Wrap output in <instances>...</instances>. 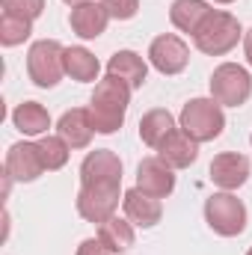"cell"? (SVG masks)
I'll return each instance as SVG.
<instances>
[{
    "label": "cell",
    "instance_id": "30bf717a",
    "mask_svg": "<svg viewBox=\"0 0 252 255\" xmlns=\"http://www.w3.org/2000/svg\"><path fill=\"white\" fill-rule=\"evenodd\" d=\"M45 172L36 142H15L6 154V175L12 181H36Z\"/></svg>",
    "mask_w": 252,
    "mask_h": 255
},
{
    "label": "cell",
    "instance_id": "44dd1931",
    "mask_svg": "<svg viewBox=\"0 0 252 255\" xmlns=\"http://www.w3.org/2000/svg\"><path fill=\"white\" fill-rule=\"evenodd\" d=\"M98 241L110 250L113 255L127 253L133 247V226L127 220H119V217H110L98 226Z\"/></svg>",
    "mask_w": 252,
    "mask_h": 255
},
{
    "label": "cell",
    "instance_id": "5bb4252c",
    "mask_svg": "<svg viewBox=\"0 0 252 255\" xmlns=\"http://www.w3.org/2000/svg\"><path fill=\"white\" fill-rule=\"evenodd\" d=\"M107 21H110V15H107L104 3H92V0L71 6V15H68V24L80 39H98L107 30Z\"/></svg>",
    "mask_w": 252,
    "mask_h": 255
},
{
    "label": "cell",
    "instance_id": "52a82bcc",
    "mask_svg": "<svg viewBox=\"0 0 252 255\" xmlns=\"http://www.w3.org/2000/svg\"><path fill=\"white\" fill-rule=\"evenodd\" d=\"M119 190L122 184H80L77 193V214L89 223H104L116 217L119 208Z\"/></svg>",
    "mask_w": 252,
    "mask_h": 255
},
{
    "label": "cell",
    "instance_id": "603a6c76",
    "mask_svg": "<svg viewBox=\"0 0 252 255\" xmlns=\"http://www.w3.org/2000/svg\"><path fill=\"white\" fill-rule=\"evenodd\" d=\"M39 154H42V163H45V169L48 172H54V169H63L65 163H68V142H65L63 136H42L39 142Z\"/></svg>",
    "mask_w": 252,
    "mask_h": 255
},
{
    "label": "cell",
    "instance_id": "d6986e66",
    "mask_svg": "<svg viewBox=\"0 0 252 255\" xmlns=\"http://www.w3.org/2000/svg\"><path fill=\"white\" fill-rule=\"evenodd\" d=\"M175 130V119L169 110H148L142 119H139V136L148 148H160V142Z\"/></svg>",
    "mask_w": 252,
    "mask_h": 255
},
{
    "label": "cell",
    "instance_id": "f1b7e54d",
    "mask_svg": "<svg viewBox=\"0 0 252 255\" xmlns=\"http://www.w3.org/2000/svg\"><path fill=\"white\" fill-rule=\"evenodd\" d=\"M63 3H68V6H80V3H89V0H63Z\"/></svg>",
    "mask_w": 252,
    "mask_h": 255
},
{
    "label": "cell",
    "instance_id": "8fae6325",
    "mask_svg": "<svg viewBox=\"0 0 252 255\" xmlns=\"http://www.w3.org/2000/svg\"><path fill=\"white\" fill-rule=\"evenodd\" d=\"M250 178V160L238 151H223L211 160V181L220 190H238Z\"/></svg>",
    "mask_w": 252,
    "mask_h": 255
},
{
    "label": "cell",
    "instance_id": "e0dca14e",
    "mask_svg": "<svg viewBox=\"0 0 252 255\" xmlns=\"http://www.w3.org/2000/svg\"><path fill=\"white\" fill-rule=\"evenodd\" d=\"M107 74L110 77H119L130 89H139L145 83V77H148V65H145V60L139 54H133V51H116L110 57V63H107Z\"/></svg>",
    "mask_w": 252,
    "mask_h": 255
},
{
    "label": "cell",
    "instance_id": "1f68e13d",
    "mask_svg": "<svg viewBox=\"0 0 252 255\" xmlns=\"http://www.w3.org/2000/svg\"><path fill=\"white\" fill-rule=\"evenodd\" d=\"M250 142H252V136H250Z\"/></svg>",
    "mask_w": 252,
    "mask_h": 255
},
{
    "label": "cell",
    "instance_id": "8992f818",
    "mask_svg": "<svg viewBox=\"0 0 252 255\" xmlns=\"http://www.w3.org/2000/svg\"><path fill=\"white\" fill-rule=\"evenodd\" d=\"M205 220L208 226L223 235V238H235L247 229V208L238 196H232L229 190L214 193L208 202H205Z\"/></svg>",
    "mask_w": 252,
    "mask_h": 255
},
{
    "label": "cell",
    "instance_id": "7a4b0ae2",
    "mask_svg": "<svg viewBox=\"0 0 252 255\" xmlns=\"http://www.w3.org/2000/svg\"><path fill=\"white\" fill-rule=\"evenodd\" d=\"M238 39H241V24H238V18L229 15V12H217V9L205 18V24H202V27L196 30V36H193L196 48H199L202 54H208V57H223V54H229V51L238 45Z\"/></svg>",
    "mask_w": 252,
    "mask_h": 255
},
{
    "label": "cell",
    "instance_id": "3957f363",
    "mask_svg": "<svg viewBox=\"0 0 252 255\" xmlns=\"http://www.w3.org/2000/svg\"><path fill=\"white\" fill-rule=\"evenodd\" d=\"M226 116H223V104H217L214 98H193L181 110V130L193 136L196 142H211L223 133Z\"/></svg>",
    "mask_w": 252,
    "mask_h": 255
},
{
    "label": "cell",
    "instance_id": "ffe728a7",
    "mask_svg": "<svg viewBox=\"0 0 252 255\" xmlns=\"http://www.w3.org/2000/svg\"><path fill=\"white\" fill-rule=\"evenodd\" d=\"M12 122H15V128L21 133L39 136V133H45L51 128V116H48V110L39 101H24V104H18L12 110Z\"/></svg>",
    "mask_w": 252,
    "mask_h": 255
},
{
    "label": "cell",
    "instance_id": "277c9868",
    "mask_svg": "<svg viewBox=\"0 0 252 255\" xmlns=\"http://www.w3.org/2000/svg\"><path fill=\"white\" fill-rule=\"evenodd\" d=\"M27 74L36 86L51 89L65 74V48L57 39H42L27 54Z\"/></svg>",
    "mask_w": 252,
    "mask_h": 255
},
{
    "label": "cell",
    "instance_id": "9c48e42d",
    "mask_svg": "<svg viewBox=\"0 0 252 255\" xmlns=\"http://www.w3.org/2000/svg\"><path fill=\"white\" fill-rule=\"evenodd\" d=\"M80 184H122V160L110 148H95L80 163Z\"/></svg>",
    "mask_w": 252,
    "mask_h": 255
},
{
    "label": "cell",
    "instance_id": "7c38bea8",
    "mask_svg": "<svg viewBox=\"0 0 252 255\" xmlns=\"http://www.w3.org/2000/svg\"><path fill=\"white\" fill-rule=\"evenodd\" d=\"M136 187L154 199H166L175 190V175L172 166H166L160 157H145L136 169Z\"/></svg>",
    "mask_w": 252,
    "mask_h": 255
},
{
    "label": "cell",
    "instance_id": "484cf974",
    "mask_svg": "<svg viewBox=\"0 0 252 255\" xmlns=\"http://www.w3.org/2000/svg\"><path fill=\"white\" fill-rule=\"evenodd\" d=\"M107 15L116 18V21H130L136 12H139V0H101Z\"/></svg>",
    "mask_w": 252,
    "mask_h": 255
},
{
    "label": "cell",
    "instance_id": "7402d4cb",
    "mask_svg": "<svg viewBox=\"0 0 252 255\" xmlns=\"http://www.w3.org/2000/svg\"><path fill=\"white\" fill-rule=\"evenodd\" d=\"M98 71H101V63L86 48H65V74L71 80L89 83V80H98Z\"/></svg>",
    "mask_w": 252,
    "mask_h": 255
},
{
    "label": "cell",
    "instance_id": "d4e9b609",
    "mask_svg": "<svg viewBox=\"0 0 252 255\" xmlns=\"http://www.w3.org/2000/svg\"><path fill=\"white\" fill-rule=\"evenodd\" d=\"M0 6L6 15H18L27 21H36L45 12V0H0Z\"/></svg>",
    "mask_w": 252,
    "mask_h": 255
},
{
    "label": "cell",
    "instance_id": "4fadbf2b",
    "mask_svg": "<svg viewBox=\"0 0 252 255\" xmlns=\"http://www.w3.org/2000/svg\"><path fill=\"white\" fill-rule=\"evenodd\" d=\"M157 157L166 163V166H172V169H187L190 163H196V157H199V142L187 136L184 130H172L163 142H160V148H157Z\"/></svg>",
    "mask_w": 252,
    "mask_h": 255
},
{
    "label": "cell",
    "instance_id": "f546056e",
    "mask_svg": "<svg viewBox=\"0 0 252 255\" xmlns=\"http://www.w3.org/2000/svg\"><path fill=\"white\" fill-rule=\"evenodd\" d=\"M214 3H235V0H214Z\"/></svg>",
    "mask_w": 252,
    "mask_h": 255
},
{
    "label": "cell",
    "instance_id": "5b68a950",
    "mask_svg": "<svg viewBox=\"0 0 252 255\" xmlns=\"http://www.w3.org/2000/svg\"><path fill=\"white\" fill-rule=\"evenodd\" d=\"M252 95V77L244 65L223 63L211 74V98L223 107H241Z\"/></svg>",
    "mask_w": 252,
    "mask_h": 255
},
{
    "label": "cell",
    "instance_id": "6da1fadb",
    "mask_svg": "<svg viewBox=\"0 0 252 255\" xmlns=\"http://www.w3.org/2000/svg\"><path fill=\"white\" fill-rule=\"evenodd\" d=\"M130 86L122 83L119 77H104L95 83L92 101H89V119L95 133H116L125 122V110L130 104Z\"/></svg>",
    "mask_w": 252,
    "mask_h": 255
},
{
    "label": "cell",
    "instance_id": "83f0119b",
    "mask_svg": "<svg viewBox=\"0 0 252 255\" xmlns=\"http://www.w3.org/2000/svg\"><path fill=\"white\" fill-rule=\"evenodd\" d=\"M244 54H247V63L252 65V30L244 36Z\"/></svg>",
    "mask_w": 252,
    "mask_h": 255
},
{
    "label": "cell",
    "instance_id": "ba28073f",
    "mask_svg": "<svg viewBox=\"0 0 252 255\" xmlns=\"http://www.w3.org/2000/svg\"><path fill=\"white\" fill-rule=\"evenodd\" d=\"M148 60H151V65H154L160 74H181L190 63V51L178 36L163 33V36H157V39L151 42Z\"/></svg>",
    "mask_w": 252,
    "mask_h": 255
},
{
    "label": "cell",
    "instance_id": "ac0fdd59",
    "mask_svg": "<svg viewBox=\"0 0 252 255\" xmlns=\"http://www.w3.org/2000/svg\"><path fill=\"white\" fill-rule=\"evenodd\" d=\"M214 9L205 3V0H175L172 9H169V21L181 30V33H193L205 24V18L211 15Z\"/></svg>",
    "mask_w": 252,
    "mask_h": 255
},
{
    "label": "cell",
    "instance_id": "4dcf8cb0",
    "mask_svg": "<svg viewBox=\"0 0 252 255\" xmlns=\"http://www.w3.org/2000/svg\"><path fill=\"white\" fill-rule=\"evenodd\" d=\"M247 255H252V250H250V253H247Z\"/></svg>",
    "mask_w": 252,
    "mask_h": 255
},
{
    "label": "cell",
    "instance_id": "4316f807",
    "mask_svg": "<svg viewBox=\"0 0 252 255\" xmlns=\"http://www.w3.org/2000/svg\"><path fill=\"white\" fill-rule=\"evenodd\" d=\"M77 255H113L98 238H89V241H83L80 247H77Z\"/></svg>",
    "mask_w": 252,
    "mask_h": 255
},
{
    "label": "cell",
    "instance_id": "2e32d148",
    "mask_svg": "<svg viewBox=\"0 0 252 255\" xmlns=\"http://www.w3.org/2000/svg\"><path fill=\"white\" fill-rule=\"evenodd\" d=\"M60 136L68 142V148H86L95 128H92V119H89V107H74V110H65L60 116Z\"/></svg>",
    "mask_w": 252,
    "mask_h": 255
},
{
    "label": "cell",
    "instance_id": "9a60e30c",
    "mask_svg": "<svg viewBox=\"0 0 252 255\" xmlns=\"http://www.w3.org/2000/svg\"><path fill=\"white\" fill-rule=\"evenodd\" d=\"M122 208H125L127 220H130V223H136V226H142V229L157 226V223H160V217H163L160 199H154V196L142 193L139 187H133V190H127L125 196H122Z\"/></svg>",
    "mask_w": 252,
    "mask_h": 255
},
{
    "label": "cell",
    "instance_id": "cb8c5ba5",
    "mask_svg": "<svg viewBox=\"0 0 252 255\" xmlns=\"http://www.w3.org/2000/svg\"><path fill=\"white\" fill-rule=\"evenodd\" d=\"M30 33H33V21L18 18V15H6V12L0 15V42L6 48H15V45L27 42Z\"/></svg>",
    "mask_w": 252,
    "mask_h": 255
}]
</instances>
